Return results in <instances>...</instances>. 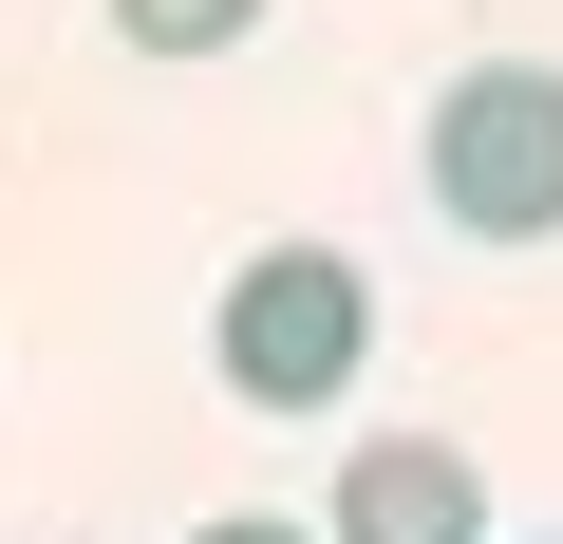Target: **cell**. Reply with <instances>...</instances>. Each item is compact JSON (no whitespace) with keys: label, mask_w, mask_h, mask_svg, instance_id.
<instances>
[{"label":"cell","mask_w":563,"mask_h":544,"mask_svg":"<svg viewBox=\"0 0 563 544\" xmlns=\"http://www.w3.org/2000/svg\"><path fill=\"white\" fill-rule=\"evenodd\" d=\"M432 207L470 244H563V76L544 57H488L432 95Z\"/></svg>","instance_id":"obj_2"},{"label":"cell","mask_w":563,"mask_h":544,"mask_svg":"<svg viewBox=\"0 0 563 544\" xmlns=\"http://www.w3.org/2000/svg\"><path fill=\"white\" fill-rule=\"evenodd\" d=\"M320 544H488V469H470L451 432H357Z\"/></svg>","instance_id":"obj_3"},{"label":"cell","mask_w":563,"mask_h":544,"mask_svg":"<svg viewBox=\"0 0 563 544\" xmlns=\"http://www.w3.org/2000/svg\"><path fill=\"white\" fill-rule=\"evenodd\" d=\"M113 20H132V57H225L263 0H113Z\"/></svg>","instance_id":"obj_4"},{"label":"cell","mask_w":563,"mask_h":544,"mask_svg":"<svg viewBox=\"0 0 563 544\" xmlns=\"http://www.w3.org/2000/svg\"><path fill=\"white\" fill-rule=\"evenodd\" d=\"M188 544H320V525H263V507H225V525H188Z\"/></svg>","instance_id":"obj_5"},{"label":"cell","mask_w":563,"mask_h":544,"mask_svg":"<svg viewBox=\"0 0 563 544\" xmlns=\"http://www.w3.org/2000/svg\"><path fill=\"white\" fill-rule=\"evenodd\" d=\"M357 357H376V282H357L339 244H263V263H225L207 376H225L244 413H339V395H357Z\"/></svg>","instance_id":"obj_1"}]
</instances>
